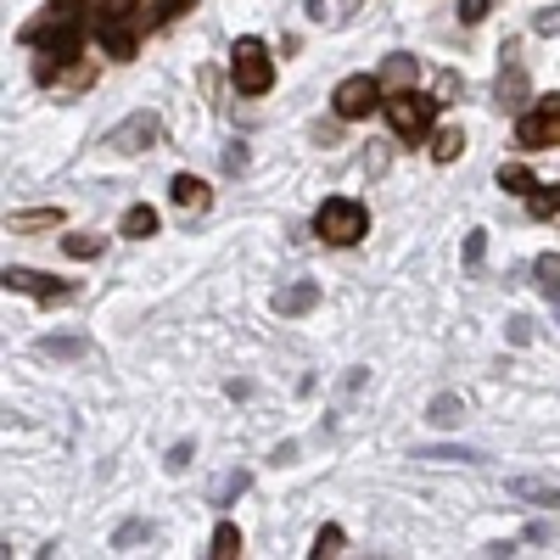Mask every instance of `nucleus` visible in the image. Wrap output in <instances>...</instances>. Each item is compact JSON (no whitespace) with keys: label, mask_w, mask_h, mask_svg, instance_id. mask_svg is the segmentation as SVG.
<instances>
[{"label":"nucleus","mask_w":560,"mask_h":560,"mask_svg":"<svg viewBox=\"0 0 560 560\" xmlns=\"http://www.w3.org/2000/svg\"><path fill=\"white\" fill-rule=\"evenodd\" d=\"M191 465V443H174V454H168V471H185Z\"/></svg>","instance_id":"obj_29"},{"label":"nucleus","mask_w":560,"mask_h":560,"mask_svg":"<svg viewBox=\"0 0 560 560\" xmlns=\"http://www.w3.org/2000/svg\"><path fill=\"white\" fill-rule=\"evenodd\" d=\"M308 18H325V0H308Z\"/></svg>","instance_id":"obj_33"},{"label":"nucleus","mask_w":560,"mask_h":560,"mask_svg":"<svg viewBox=\"0 0 560 560\" xmlns=\"http://www.w3.org/2000/svg\"><path fill=\"white\" fill-rule=\"evenodd\" d=\"M96 34H102V45H107V57H118V62L135 57V34H129L124 23H96Z\"/></svg>","instance_id":"obj_14"},{"label":"nucleus","mask_w":560,"mask_h":560,"mask_svg":"<svg viewBox=\"0 0 560 560\" xmlns=\"http://www.w3.org/2000/svg\"><path fill=\"white\" fill-rule=\"evenodd\" d=\"M90 73H96V62H73V68H62L57 79H62L68 90H84V84H90Z\"/></svg>","instance_id":"obj_26"},{"label":"nucleus","mask_w":560,"mask_h":560,"mask_svg":"<svg viewBox=\"0 0 560 560\" xmlns=\"http://www.w3.org/2000/svg\"><path fill=\"white\" fill-rule=\"evenodd\" d=\"M39 353H45V359H84L90 342H84V337H45Z\"/></svg>","instance_id":"obj_20"},{"label":"nucleus","mask_w":560,"mask_h":560,"mask_svg":"<svg viewBox=\"0 0 560 560\" xmlns=\"http://www.w3.org/2000/svg\"><path fill=\"white\" fill-rule=\"evenodd\" d=\"M533 280H538L544 298H560V253H544V258L533 264Z\"/></svg>","instance_id":"obj_17"},{"label":"nucleus","mask_w":560,"mask_h":560,"mask_svg":"<svg viewBox=\"0 0 560 560\" xmlns=\"http://www.w3.org/2000/svg\"><path fill=\"white\" fill-rule=\"evenodd\" d=\"M314 303H319V287H314V280H298V287H287V292L275 298V314H280V319H298V314H308Z\"/></svg>","instance_id":"obj_9"},{"label":"nucleus","mask_w":560,"mask_h":560,"mask_svg":"<svg viewBox=\"0 0 560 560\" xmlns=\"http://www.w3.org/2000/svg\"><path fill=\"white\" fill-rule=\"evenodd\" d=\"M459 18L465 23H482L488 18V0H459Z\"/></svg>","instance_id":"obj_28"},{"label":"nucleus","mask_w":560,"mask_h":560,"mask_svg":"<svg viewBox=\"0 0 560 560\" xmlns=\"http://www.w3.org/2000/svg\"><path fill=\"white\" fill-rule=\"evenodd\" d=\"M62 224V208H34V213H12L7 230L12 236H28V230H57Z\"/></svg>","instance_id":"obj_13"},{"label":"nucleus","mask_w":560,"mask_h":560,"mask_svg":"<svg viewBox=\"0 0 560 560\" xmlns=\"http://www.w3.org/2000/svg\"><path fill=\"white\" fill-rule=\"evenodd\" d=\"M314 560H331V555H342V527H319V538H314V549H308Z\"/></svg>","instance_id":"obj_24"},{"label":"nucleus","mask_w":560,"mask_h":560,"mask_svg":"<svg viewBox=\"0 0 560 560\" xmlns=\"http://www.w3.org/2000/svg\"><path fill=\"white\" fill-rule=\"evenodd\" d=\"M516 140L527 152H544V147H560V96H544L538 107H527L516 118Z\"/></svg>","instance_id":"obj_5"},{"label":"nucleus","mask_w":560,"mask_h":560,"mask_svg":"<svg viewBox=\"0 0 560 560\" xmlns=\"http://www.w3.org/2000/svg\"><path fill=\"white\" fill-rule=\"evenodd\" d=\"M364 230H370V213L353 197H325L314 213V236L325 247H353V242H364Z\"/></svg>","instance_id":"obj_1"},{"label":"nucleus","mask_w":560,"mask_h":560,"mask_svg":"<svg viewBox=\"0 0 560 560\" xmlns=\"http://www.w3.org/2000/svg\"><path fill=\"white\" fill-rule=\"evenodd\" d=\"M415 459H482L477 448H415Z\"/></svg>","instance_id":"obj_27"},{"label":"nucleus","mask_w":560,"mask_h":560,"mask_svg":"<svg viewBox=\"0 0 560 560\" xmlns=\"http://www.w3.org/2000/svg\"><path fill=\"white\" fill-rule=\"evenodd\" d=\"M459 152H465V135H459L454 124H448V129H432V158H438V163H454Z\"/></svg>","instance_id":"obj_19"},{"label":"nucleus","mask_w":560,"mask_h":560,"mask_svg":"<svg viewBox=\"0 0 560 560\" xmlns=\"http://www.w3.org/2000/svg\"><path fill=\"white\" fill-rule=\"evenodd\" d=\"M527 208H533V219H549V213H560V185H538V191L527 197Z\"/></svg>","instance_id":"obj_23"},{"label":"nucleus","mask_w":560,"mask_h":560,"mask_svg":"<svg viewBox=\"0 0 560 560\" xmlns=\"http://www.w3.org/2000/svg\"><path fill=\"white\" fill-rule=\"evenodd\" d=\"M482 247H488V242H482V230H477V236L465 242V264H482Z\"/></svg>","instance_id":"obj_32"},{"label":"nucleus","mask_w":560,"mask_h":560,"mask_svg":"<svg viewBox=\"0 0 560 560\" xmlns=\"http://www.w3.org/2000/svg\"><path fill=\"white\" fill-rule=\"evenodd\" d=\"M62 247H68V258H102L107 236H96V230H79V236H68Z\"/></svg>","instance_id":"obj_22"},{"label":"nucleus","mask_w":560,"mask_h":560,"mask_svg":"<svg viewBox=\"0 0 560 560\" xmlns=\"http://www.w3.org/2000/svg\"><path fill=\"white\" fill-rule=\"evenodd\" d=\"M382 96H387V84L376 79V73H353V79H342L337 84V118H348V124H359V118H370L382 107Z\"/></svg>","instance_id":"obj_4"},{"label":"nucleus","mask_w":560,"mask_h":560,"mask_svg":"<svg viewBox=\"0 0 560 560\" xmlns=\"http://www.w3.org/2000/svg\"><path fill=\"white\" fill-rule=\"evenodd\" d=\"M438 96H415V90H393V102H387V118L404 140H427L432 124H438Z\"/></svg>","instance_id":"obj_3"},{"label":"nucleus","mask_w":560,"mask_h":560,"mask_svg":"<svg viewBox=\"0 0 560 560\" xmlns=\"http://www.w3.org/2000/svg\"><path fill=\"white\" fill-rule=\"evenodd\" d=\"M124 236L129 242H147V236H158V208H147V202H135V208H124Z\"/></svg>","instance_id":"obj_10"},{"label":"nucleus","mask_w":560,"mask_h":560,"mask_svg":"<svg viewBox=\"0 0 560 560\" xmlns=\"http://www.w3.org/2000/svg\"><path fill=\"white\" fill-rule=\"evenodd\" d=\"M158 135H163L158 113H129V118L107 135V147H113V152H152V147H158Z\"/></svg>","instance_id":"obj_6"},{"label":"nucleus","mask_w":560,"mask_h":560,"mask_svg":"<svg viewBox=\"0 0 560 560\" xmlns=\"http://www.w3.org/2000/svg\"><path fill=\"white\" fill-rule=\"evenodd\" d=\"M510 493L533 504H560V482H544V477H510Z\"/></svg>","instance_id":"obj_12"},{"label":"nucleus","mask_w":560,"mask_h":560,"mask_svg":"<svg viewBox=\"0 0 560 560\" xmlns=\"http://www.w3.org/2000/svg\"><path fill=\"white\" fill-rule=\"evenodd\" d=\"M230 79H236V90H247V96H264V90L275 84V62H269V45L264 39H236V51H230Z\"/></svg>","instance_id":"obj_2"},{"label":"nucleus","mask_w":560,"mask_h":560,"mask_svg":"<svg viewBox=\"0 0 560 560\" xmlns=\"http://www.w3.org/2000/svg\"><path fill=\"white\" fill-rule=\"evenodd\" d=\"M427 420H432V427H459V420H465V404H459L454 393H438L432 409H427Z\"/></svg>","instance_id":"obj_16"},{"label":"nucleus","mask_w":560,"mask_h":560,"mask_svg":"<svg viewBox=\"0 0 560 560\" xmlns=\"http://www.w3.org/2000/svg\"><path fill=\"white\" fill-rule=\"evenodd\" d=\"M538 34H560V7H549V12H538Z\"/></svg>","instance_id":"obj_30"},{"label":"nucleus","mask_w":560,"mask_h":560,"mask_svg":"<svg viewBox=\"0 0 560 560\" xmlns=\"http://www.w3.org/2000/svg\"><path fill=\"white\" fill-rule=\"evenodd\" d=\"M224 168H230V174H242V168H247V152H242V147H230V152H224Z\"/></svg>","instance_id":"obj_31"},{"label":"nucleus","mask_w":560,"mask_h":560,"mask_svg":"<svg viewBox=\"0 0 560 560\" xmlns=\"http://www.w3.org/2000/svg\"><path fill=\"white\" fill-rule=\"evenodd\" d=\"M499 185H504V191H516V197H533V191H538L533 168H522V163H504V168H499Z\"/></svg>","instance_id":"obj_18"},{"label":"nucleus","mask_w":560,"mask_h":560,"mask_svg":"<svg viewBox=\"0 0 560 560\" xmlns=\"http://www.w3.org/2000/svg\"><path fill=\"white\" fill-rule=\"evenodd\" d=\"M168 202H174L179 213H208L213 191H208V179H197V174H174V185H168Z\"/></svg>","instance_id":"obj_8"},{"label":"nucleus","mask_w":560,"mask_h":560,"mask_svg":"<svg viewBox=\"0 0 560 560\" xmlns=\"http://www.w3.org/2000/svg\"><path fill=\"white\" fill-rule=\"evenodd\" d=\"M499 102H510V107L527 102V73H522V62H510V68L499 73Z\"/></svg>","instance_id":"obj_15"},{"label":"nucleus","mask_w":560,"mask_h":560,"mask_svg":"<svg viewBox=\"0 0 560 560\" xmlns=\"http://www.w3.org/2000/svg\"><path fill=\"white\" fill-rule=\"evenodd\" d=\"M208 555H213V560H236V555H242V533L230 527V522H219V527H213V549H208Z\"/></svg>","instance_id":"obj_21"},{"label":"nucleus","mask_w":560,"mask_h":560,"mask_svg":"<svg viewBox=\"0 0 560 560\" xmlns=\"http://www.w3.org/2000/svg\"><path fill=\"white\" fill-rule=\"evenodd\" d=\"M0 280H7V292H28V298H39V303H68V298H73V287H68V280L34 275V269H7Z\"/></svg>","instance_id":"obj_7"},{"label":"nucleus","mask_w":560,"mask_h":560,"mask_svg":"<svg viewBox=\"0 0 560 560\" xmlns=\"http://www.w3.org/2000/svg\"><path fill=\"white\" fill-rule=\"evenodd\" d=\"M242 488H247V471H230V477L213 488V504H230V499H236Z\"/></svg>","instance_id":"obj_25"},{"label":"nucleus","mask_w":560,"mask_h":560,"mask_svg":"<svg viewBox=\"0 0 560 560\" xmlns=\"http://www.w3.org/2000/svg\"><path fill=\"white\" fill-rule=\"evenodd\" d=\"M376 79H382L387 90H415V79H420V62L398 51V57H387V68H382Z\"/></svg>","instance_id":"obj_11"}]
</instances>
